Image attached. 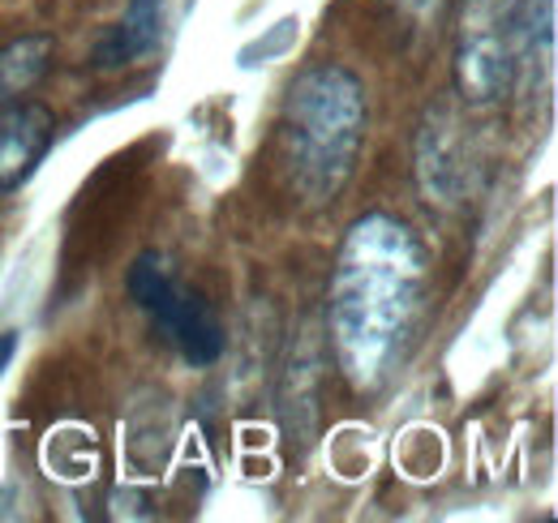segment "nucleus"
Returning a JSON list of instances; mask_svg holds the SVG:
<instances>
[{"label":"nucleus","mask_w":558,"mask_h":523,"mask_svg":"<svg viewBox=\"0 0 558 523\" xmlns=\"http://www.w3.org/2000/svg\"><path fill=\"white\" fill-rule=\"evenodd\" d=\"M421 288L417 241L374 215L352 228L336 270V330L352 382L374 387L404 343Z\"/></svg>","instance_id":"obj_1"},{"label":"nucleus","mask_w":558,"mask_h":523,"mask_svg":"<svg viewBox=\"0 0 558 523\" xmlns=\"http://www.w3.org/2000/svg\"><path fill=\"white\" fill-rule=\"evenodd\" d=\"M365 133V99L349 69H310L283 104V150L296 190L314 202L349 185Z\"/></svg>","instance_id":"obj_2"},{"label":"nucleus","mask_w":558,"mask_h":523,"mask_svg":"<svg viewBox=\"0 0 558 523\" xmlns=\"http://www.w3.org/2000/svg\"><path fill=\"white\" fill-rule=\"evenodd\" d=\"M130 296L150 314V323L163 330L185 361L210 365L223 352V330L210 318V309L168 270L159 254H142L130 266Z\"/></svg>","instance_id":"obj_3"},{"label":"nucleus","mask_w":558,"mask_h":523,"mask_svg":"<svg viewBox=\"0 0 558 523\" xmlns=\"http://www.w3.org/2000/svg\"><path fill=\"white\" fill-rule=\"evenodd\" d=\"M52 112L39 104H9L0 108V197L22 190V181L35 172V163L52 146Z\"/></svg>","instance_id":"obj_4"},{"label":"nucleus","mask_w":558,"mask_h":523,"mask_svg":"<svg viewBox=\"0 0 558 523\" xmlns=\"http://www.w3.org/2000/svg\"><path fill=\"white\" fill-rule=\"evenodd\" d=\"M163 35V0H134L125 9V17L104 35V44L95 48V65L121 69L142 61Z\"/></svg>","instance_id":"obj_5"},{"label":"nucleus","mask_w":558,"mask_h":523,"mask_svg":"<svg viewBox=\"0 0 558 523\" xmlns=\"http://www.w3.org/2000/svg\"><path fill=\"white\" fill-rule=\"evenodd\" d=\"M507 73H511V61H507V48L498 35L464 39L460 61H456V82L469 99H498L507 86Z\"/></svg>","instance_id":"obj_6"},{"label":"nucleus","mask_w":558,"mask_h":523,"mask_svg":"<svg viewBox=\"0 0 558 523\" xmlns=\"http://www.w3.org/2000/svg\"><path fill=\"white\" fill-rule=\"evenodd\" d=\"M52 65V39L48 35H26L9 48H0V108L17 104Z\"/></svg>","instance_id":"obj_7"},{"label":"nucleus","mask_w":558,"mask_h":523,"mask_svg":"<svg viewBox=\"0 0 558 523\" xmlns=\"http://www.w3.org/2000/svg\"><path fill=\"white\" fill-rule=\"evenodd\" d=\"M13 348H17V339H13V335H0V369L9 365V356H13Z\"/></svg>","instance_id":"obj_8"},{"label":"nucleus","mask_w":558,"mask_h":523,"mask_svg":"<svg viewBox=\"0 0 558 523\" xmlns=\"http://www.w3.org/2000/svg\"><path fill=\"white\" fill-rule=\"evenodd\" d=\"M404 9H413V13H429V9H438L442 0H400Z\"/></svg>","instance_id":"obj_9"}]
</instances>
